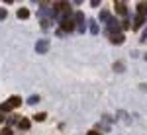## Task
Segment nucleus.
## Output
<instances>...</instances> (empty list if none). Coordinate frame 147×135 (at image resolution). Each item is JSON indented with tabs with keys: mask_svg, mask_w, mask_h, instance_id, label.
Here are the masks:
<instances>
[{
	"mask_svg": "<svg viewBox=\"0 0 147 135\" xmlns=\"http://www.w3.org/2000/svg\"><path fill=\"white\" fill-rule=\"evenodd\" d=\"M61 28H63V30H61L59 34H63V32H73V30H75L73 18H63V20H61Z\"/></svg>",
	"mask_w": 147,
	"mask_h": 135,
	"instance_id": "1",
	"label": "nucleus"
},
{
	"mask_svg": "<svg viewBox=\"0 0 147 135\" xmlns=\"http://www.w3.org/2000/svg\"><path fill=\"white\" fill-rule=\"evenodd\" d=\"M120 28H122V26L116 22L114 18H110V20H108V32H110V35H112V34H120Z\"/></svg>",
	"mask_w": 147,
	"mask_h": 135,
	"instance_id": "2",
	"label": "nucleus"
},
{
	"mask_svg": "<svg viewBox=\"0 0 147 135\" xmlns=\"http://www.w3.org/2000/svg\"><path fill=\"white\" fill-rule=\"evenodd\" d=\"M35 51H37V53H47V51H49V41H47V39L37 41V45H35Z\"/></svg>",
	"mask_w": 147,
	"mask_h": 135,
	"instance_id": "3",
	"label": "nucleus"
},
{
	"mask_svg": "<svg viewBox=\"0 0 147 135\" xmlns=\"http://www.w3.org/2000/svg\"><path fill=\"white\" fill-rule=\"evenodd\" d=\"M114 8H116V14H120V16H127V6H125V2H116Z\"/></svg>",
	"mask_w": 147,
	"mask_h": 135,
	"instance_id": "4",
	"label": "nucleus"
},
{
	"mask_svg": "<svg viewBox=\"0 0 147 135\" xmlns=\"http://www.w3.org/2000/svg\"><path fill=\"white\" fill-rule=\"evenodd\" d=\"M8 106H10V110L20 108V106H22V98H20V96H12L10 100H8Z\"/></svg>",
	"mask_w": 147,
	"mask_h": 135,
	"instance_id": "5",
	"label": "nucleus"
},
{
	"mask_svg": "<svg viewBox=\"0 0 147 135\" xmlns=\"http://www.w3.org/2000/svg\"><path fill=\"white\" fill-rule=\"evenodd\" d=\"M110 41H112L114 45H122L124 43V34H112L110 35Z\"/></svg>",
	"mask_w": 147,
	"mask_h": 135,
	"instance_id": "6",
	"label": "nucleus"
},
{
	"mask_svg": "<svg viewBox=\"0 0 147 135\" xmlns=\"http://www.w3.org/2000/svg\"><path fill=\"white\" fill-rule=\"evenodd\" d=\"M75 20H77V24H79V30L84 32V16H82L80 12H75Z\"/></svg>",
	"mask_w": 147,
	"mask_h": 135,
	"instance_id": "7",
	"label": "nucleus"
},
{
	"mask_svg": "<svg viewBox=\"0 0 147 135\" xmlns=\"http://www.w3.org/2000/svg\"><path fill=\"white\" fill-rule=\"evenodd\" d=\"M18 127L24 129V131L30 129V120H28V118H20V120H18Z\"/></svg>",
	"mask_w": 147,
	"mask_h": 135,
	"instance_id": "8",
	"label": "nucleus"
},
{
	"mask_svg": "<svg viewBox=\"0 0 147 135\" xmlns=\"http://www.w3.org/2000/svg\"><path fill=\"white\" fill-rule=\"evenodd\" d=\"M143 22H145V16H137L136 20L131 22V26H134V30H137V28H141V26H143Z\"/></svg>",
	"mask_w": 147,
	"mask_h": 135,
	"instance_id": "9",
	"label": "nucleus"
},
{
	"mask_svg": "<svg viewBox=\"0 0 147 135\" xmlns=\"http://www.w3.org/2000/svg\"><path fill=\"white\" fill-rule=\"evenodd\" d=\"M137 12H139V16H145L147 14V4L145 2H139V4H137Z\"/></svg>",
	"mask_w": 147,
	"mask_h": 135,
	"instance_id": "10",
	"label": "nucleus"
},
{
	"mask_svg": "<svg viewBox=\"0 0 147 135\" xmlns=\"http://www.w3.org/2000/svg\"><path fill=\"white\" fill-rule=\"evenodd\" d=\"M28 16H30V10H28V8H20V10H18V18H20V20H26Z\"/></svg>",
	"mask_w": 147,
	"mask_h": 135,
	"instance_id": "11",
	"label": "nucleus"
},
{
	"mask_svg": "<svg viewBox=\"0 0 147 135\" xmlns=\"http://www.w3.org/2000/svg\"><path fill=\"white\" fill-rule=\"evenodd\" d=\"M45 118H47V114H45V112H39V114H35V116H34L35 122H43Z\"/></svg>",
	"mask_w": 147,
	"mask_h": 135,
	"instance_id": "12",
	"label": "nucleus"
},
{
	"mask_svg": "<svg viewBox=\"0 0 147 135\" xmlns=\"http://www.w3.org/2000/svg\"><path fill=\"white\" fill-rule=\"evenodd\" d=\"M122 30H134L131 22H129V20H124V22H122Z\"/></svg>",
	"mask_w": 147,
	"mask_h": 135,
	"instance_id": "13",
	"label": "nucleus"
},
{
	"mask_svg": "<svg viewBox=\"0 0 147 135\" xmlns=\"http://www.w3.org/2000/svg\"><path fill=\"white\" fill-rule=\"evenodd\" d=\"M100 20H106V22H108V20H110V12H108V10H102L100 12Z\"/></svg>",
	"mask_w": 147,
	"mask_h": 135,
	"instance_id": "14",
	"label": "nucleus"
},
{
	"mask_svg": "<svg viewBox=\"0 0 147 135\" xmlns=\"http://www.w3.org/2000/svg\"><path fill=\"white\" fill-rule=\"evenodd\" d=\"M90 32H92V34H98V24L94 22V20L90 22Z\"/></svg>",
	"mask_w": 147,
	"mask_h": 135,
	"instance_id": "15",
	"label": "nucleus"
},
{
	"mask_svg": "<svg viewBox=\"0 0 147 135\" xmlns=\"http://www.w3.org/2000/svg\"><path fill=\"white\" fill-rule=\"evenodd\" d=\"M39 102V96H30L28 98V104H37Z\"/></svg>",
	"mask_w": 147,
	"mask_h": 135,
	"instance_id": "16",
	"label": "nucleus"
},
{
	"mask_svg": "<svg viewBox=\"0 0 147 135\" xmlns=\"http://www.w3.org/2000/svg\"><path fill=\"white\" fill-rule=\"evenodd\" d=\"M114 71L122 73V71H124V63H116V65H114Z\"/></svg>",
	"mask_w": 147,
	"mask_h": 135,
	"instance_id": "17",
	"label": "nucleus"
},
{
	"mask_svg": "<svg viewBox=\"0 0 147 135\" xmlns=\"http://www.w3.org/2000/svg\"><path fill=\"white\" fill-rule=\"evenodd\" d=\"M10 110V106H8V102H4V104H0V112H8Z\"/></svg>",
	"mask_w": 147,
	"mask_h": 135,
	"instance_id": "18",
	"label": "nucleus"
},
{
	"mask_svg": "<svg viewBox=\"0 0 147 135\" xmlns=\"http://www.w3.org/2000/svg\"><path fill=\"white\" fill-rule=\"evenodd\" d=\"M49 26H51L49 20H41V28H43V30H49Z\"/></svg>",
	"mask_w": 147,
	"mask_h": 135,
	"instance_id": "19",
	"label": "nucleus"
},
{
	"mask_svg": "<svg viewBox=\"0 0 147 135\" xmlns=\"http://www.w3.org/2000/svg\"><path fill=\"white\" fill-rule=\"evenodd\" d=\"M2 135H12V129H8V127H6V129H2Z\"/></svg>",
	"mask_w": 147,
	"mask_h": 135,
	"instance_id": "20",
	"label": "nucleus"
},
{
	"mask_svg": "<svg viewBox=\"0 0 147 135\" xmlns=\"http://www.w3.org/2000/svg\"><path fill=\"white\" fill-rule=\"evenodd\" d=\"M6 18V10H0V20H4Z\"/></svg>",
	"mask_w": 147,
	"mask_h": 135,
	"instance_id": "21",
	"label": "nucleus"
},
{
	"mask_svg": "<svg viewBox=\"0 0 147 135\" xmlns=\"http://www.w3.org/2000/svg\"><path fill=\"white\" fill-rule=\"evenodd\" d=\"M86 135H102V133H98L96 129H92V131H88V133H86Z\"/></svg>",
	"mask_w": 147,
	"mask_h": 135,
	"instance_id": "22",
	"label": "nucleus"
},
{
	"mask_svg": "<svg viewBox=\"0 0 147 135\" xmlns=\"http://www.w3.org/2000/svg\"><path fill=\"white\" fill-rule=\"evenodd\" d=\"M141 39H143V41L147 39V28H145V32H143V35H141Z\"/></svg>",
	"mask_w": 147,
	"mask_h": 135,
	"instance_id": "23",
	"label": "nucleus"
}]
</instances>
